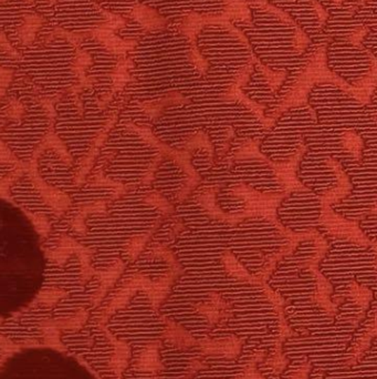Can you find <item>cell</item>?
<instances>
[{"mask_svg":"<svg viewBox=\"0 0 377 379\" xmlns=\"http://www.w3.org/2000/svg\"><path fill=\"white\" fill-rule=\"evenodd\" d=\"M251 19L238 24L247 37L253 54L264 65L288 73L297 67L312 42L289 15L276 8L268 0H253L248 3Z\"/></svg>","mask_w":377,"mask_h":379,"instance_id":"obj_1","label":"cell"},{"mask_svg":"<svg viewBox=\"0 0 377 379\" xmlns=\"http://www.w3.org/2000/svg\"><path fill=\"white\" fill-rule=\"evenodd\" d=\"M197 47L210 65V75L216 68L228 67L235 75L238 88L248 83L256 56L247 37L237 25L226 20H205L196 36Z\"/></svg>","mask_w":377,"mask_h":379,"instance_id":"obj_2","label":"cell"},{"mask_svg":"<svg viewBox=\"0 0 377 379\" xmlns=\"http://www.w3.org/2000/svg\"><path fill=\"white\" fill-rule=\"evenodd\" d=\"M289 15L310 38L312 44L326 28L328 13L319 0H268Z\"/></svg>","mask_w":377,"mask_h":379,"instance_id":"obj_3","label":"cell"},{"mask_svg":"<svg viewBox=\"0 0 377 379\" xmlns=\"http://www.w3.org/2000/svg\"><path fill=\"white\" fill-rule=\"evenodd\" d=\"M188 13L205 20L216 19L235 25L251 19L250 7L245 0H189Z\"/></svg>","mask_w":377,"mask_h":379,"instance_id":"obj_4","label":"cell"},{"mask_svg":"<svg viewBox=\"0 0 377 379\" xmlns=\"http://www.w3.org/2000/svg\"><path fill=\"white\" fill-rule=\"evenodd\" d=\"M194 309L212 326L226 324L235 316L234 305L217 293L210 294L208 301L197 303Z\"/></svg>","mask_w":377,"mask_h":379,"instance_id":"obj_5","label":"cell"},{"mask_svg":"<svg viewBox=\"0 0 377 379\" xmlns=\"http://www.w3.org/2000/svg\"><path fill=\"white\" fill-rule=\"evenodd\" d=\"M196 349L204 356H215L220 359H234L241 355L243 343L235 335L227 338H203L197 340Z\"/></svg>","mask_w":377,"mask_h":379,"instance_id":"obj_6","label":"cell"},{"mask_svg":"<svg viewBox=\"0 0 377 379\" xmlns=\"http://www.w3.org/2000/svg\"><path fill=\"white\" fill-rule=\"evenodd\" d=\"M322 214H321V225L332 235L336 237H349L351 241L357 242L359 244L367 245L366 237L362 234L361 230L357 229V226L352 222L346 221L344 218L334 214L328 209L326 204H323Z\"/></svg>","mask_w":377,"mask_h":379,"instance_id":"obj_7","label":"cell"},{"mask_svg":"<svg viewBox=\"0 0 377 379\" xmlns=\"http://www.w3.org/2000/svg\"><path fill=\"white\" fill-rule=\"evenodd\" d=\"M189 0H139V3L158 11L167 23H175L188 16Z\"/></svg>","mask_w":377,"mask_h":379,"instance_id":"obj_8","label":"cell"},{"mask_svg":"<svg viewBox=\"0 0 377 379\" xmlns=\"http://www.w3.org/2000/svg\"><path fill=\"white\" fill-rule=\"evenodd\" d=\"M164 332L163 340L166 343L173 346L179 351L187 352L196 348V338L191 336V333L187 332L181 325L176 324L171 320H166L163 317Z\"/></svg>","mask_w":377,"mask_h":379,"instance_id":"obj_9","label":"cell"},{"mask_svg":"<svg viewBox=\"0 0 377 379\" xmlns=\"http://www.w3.org/2000/svg\"><path fill=\"white\" fill-rule=\"evenodd\" d=\"M160 347H162L160 342H153L148 344L139 356L135 363V368L137 371H146L152 374L162 373L165 369V365L160 359Z\"/></svg>","mask_w":377,"mask_h":379,"instance_id":"obj_10","label":"cell"},{"mask_svg":"<svg viewBox=\"0 0 377 379\" xmlns=\"http://www.w3.org/2000/svg\"><path fill=\"white\" fill-rule=\"evenodd\" d=\"M375 335H376V328H375V321H373L371 330H367L361 337L357 338L354 342L353 345L350 347L349 354H347L349 357H347L345 364H344L346 368H351V367L355 366L362 361L369 346L372 344V340H374Z\"/></svg>","mask_w":377,"mask_h":379,"instance_id":"obj_11","label":"cell"},{"mask_svg":"<svg viewBox=\"0 0 377 379\" xmlns=\"http://www.w3.org/2000/svg\"><path fill=\"white\" fill-rule=\"evenodd\" d=\"M115 348L117 352L114 354L111 359V367L117 375L121 376L122 373L127 367L129 364V354H131V348L123 343L121 340H115Z\"/></svg>","mask_w":377,"mask_h":379,"instance_id":"obj_12","label":"cell"},{"mask_svg":"<svg viewBox=\"0 0 377 379\" xmlns=\"http://www.w3.org/2000/svg\"><path fill=\"white\" fill-rule=\"evenodd\" d=\"M288 363L289 361H288L287 357H286L283 352H282V345L278 343H276L272 353L268 354L266 359H264L266 366L272 369L274 374L276 375L281 374L282 371L287 368Z\"/></svg>","mask_w":377,"mask_h":379,"instance_id":"obj_13","label":"cell"},{"mask_svg":"<svg viewBox=\"0 0 377 379\" xmlns=\"http://www.w3.org/2000/svg\"><path fill=\"white\" fill-rule=\"evenodd\" d=\"M371 292L369 290L365 289L363 286L359 285V284L351 283L349 290L346 292L344 299H352L353 303L361 307V309H366L369 306V301H371Z\"/></svg>","mask_w":377,"mask_h":379,"instance_id":"obj_14","label":"cell"},{"mask_svg":"<svg viewBox=\"0 0 377 379\" xmlns=\"http://www.w3.org/2000/svg\"><path fill=\"white\" fill-rule=\"evenodd\" d=\"M207 368H210V364H207L204 357L191 359V361H189L188 365H187L186 375L185 376L194 378L195 375L198 374L199 371Z\"/></svg>","mask_w":377,"mask_h":379,"instance_id":"obj_15","label":"cell"},{"mask_svg":"<svg viewBox=\"0 0 377 379\" xmlns=\"http://www.w3.org/2000/svg\"><path fill=\"white\" fill-rule=\"evenodd\" d=\"M312 365L309 361L303 363L297 371H293L288 379H309Z\"/></svg>","mask_w":377,"mask_h":379,"instance_id":"obj_16","label":"cell"},{"mask_svg":"<svg viewBox=\"0 0 377 379\" xmlns=\"http://www.w3.org/2000/svg\"><path fill=\"white\" fill-rule=\"evenodd\" d=\"M319 1H320V3L324 6V8L328 11V8H332L334 6L340 5L343 0H319Z\"/></svg>","mask_w":377,"mask_h":379,"instance_id":"obj_17","label":"cell"},{"mask_svg":"<svg viewBox=\"0 0 377 379\" xmlns=\"http://www.w3.org/2000/svg\"><path fill=\"white\" fill-rule=\"evenodd\" d=\"M245 1H247V3H250V1H253V0H245Z\"/></svg>","mask_w":377,"mask_h":379,"instance_id":"obj_18","label":"cell"}]
</instances>
